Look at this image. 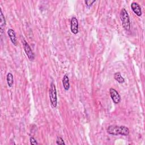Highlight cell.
Returning a JSON list of instances; mask_svg holds the SVG:
<instances>
[{"instance_id":"cell-1","label":"cell","mask_w":145,"mask_h":145,"mask_svg":"<svg viewBox=\"0 0 145 145\" xmlns=\"http://www.w3.org/2000/svg\"><path fill=\"white\" fill-rule=\"evenodd\" d=\"M106 131L111 135H121L127 136L129 134V129L125 126L110 125L108 127Z\"/></svg>"},{"instance_id":"cell-2","label":"cell","mask_w":145,"mask_h":145,"mask_svg":"<svg viewBox=\"0 0 145 145\" xmlns=\"http://www.w3.org/2000/svg\"><path fill=\"white\" fill-rule=\"evenodd\" d=\"M120 19L122 25L126 31H129L130 28V18L125 8H122L120 12Z\"/></svg>"},{"instance_id":"cell-3","label":"cell","mask_w":145,"mask_h":145,"mask_svg":"<svg viewBox=\"0 0 145 145\" xmlns=\"http://www.w3.org/2000/svg\"><path fill=\"white\" fill-rule=\"evenodd\" d=\"M49 99L52 108H56L57 103V91L56 86L53 82L51 83L50 87L49 89Z\"/></svg>"},{"instance_id":"cell-4","label":"cell","mask_w":145,"mask_h":145,"mask_svg":"<svg viewBox=\"0 0 145 145\" xmlns=\"http://www.w3.org/2000/svg\"><path fill=\"white\" fill-rule=\"evenodd\" d=\"M22 42H23L24 52H25L26 55L27 56L28 59L30 61L34 60L35 54H34L33 51L32 50V49H31L30 46L29 45V44L27 42V41L25 40H23V41H22Z\"/></svg>"},{"instance_id":"cell-5","label":"cell","mask_w":145,"mask_h":145,"mask_svg":"<svg viewBox=\"0 0 145 145\" xmlns=\"http://www.w3.org/2000/svg\"><path fill=\"white\" fill-rule=\"evenodd\" d=\"M109 93L110 97L112 98L113 101L115 104H118L121 101V97L118 92L114 88H111L109 89Z\"/></svg>"},{"instance_id":"cell-6","label":"cell","mask_w":145,"mask_h":145,"mask_svg":"<svg viewBox=\"0 0 145 145\" xmlns=\"http://www.w3.org/2000/svg\"><path fill=\"white\" fill-rule=\"evenodd\" d=\"M70 29L72 33L76 34L78 33V22L76 17L71 18L70 22Z\"/></svg>"},{"instance_id":"cell-7","label":"cell","mask_w":145,"mask_h":145,"mask_svg":"<svg viewBox=\"0 0 145 145\" xmlns=\"http://www.w3.org/2000/svg\"><path fill=\"white\" fill-rule=\"evenodd\" d=\"M131 8L133 12L138 16L142 15V10L141 7L136 2H132L131 3Z\"/></svg>"},{"instance_id":"cell-8","label":"cell","mask_w":145,"mask_h":145,"mask_svg":"<svg viewBox=\"0 0 145 145\" xmlns=\"http://www.w3.org/2000/svg\"><path fill=\"white\" fill-rule=\"evenodd\" d=\"M7 33L8 35L10 37V39L11 40V41L12 42V43L16 46L18 44V41H17V39H16V35L15 33V31L12 29H8L7 31Z\"/></svg>"},{"instance_id":"cell-9","label":"cell","mask_w":145,"mask_h":145,"mask_svg":"<svg viewBox=\"0 0 145 145\" xmlns=\"http://www.w3.org/2000/svg\"><path fill=\"white\" fill-rule=\"evenodd\" d=\"M0 12H1V14H0V19H1L0 29H1V33H2L5 29V27L6 26V20H5V18L2 13L1 8H0Z\"/></svg>"},{"instance_id":"cell-10","label":"cell","mask_w":145,"mask_h":145,"mask_svg":"<svg viewBox=\"0 0 145 145\" xmlns=\"http://www.w3.org/2000/svg\"><path fill=\"white\" fill-rule=\"evenodd\" d=\"M62 84L64 89L66 91H68L70 88V83H69V79L67 74H65L62 78Z\"/></svg>"},{"instance_id":"cell-11","label":"cell","mask_w":145,"mask_h":145,"mask_svg":"<svg viewBox=\"0 0 145 145\" xmlns=\"http://www.w3.org/2000/svg\"><path fill=\"white\" fill-rule=\"evenodd\" d=\"M114 78L116 81L119 83H123L125 82V79L122 76L120 72H117L114 74Z\"/></svg>"},{"instance_id":"cell-12","label":"cell","mask_w":145,"mask_h":145,"mask_svg":"<svg viewBox=\"0 0 145 145\" xmlns=\"http://www.w3.org/2000/svg\"><path fill=\"white\" fill-rule=\"evenodd\" d=\"M6 80H7V83L8 87H11L14 83V78H13V75L11 72H8L7 74V77H6Z\"/></svg>"},{"instance_id":"cell-13","label":"cell","mask_w":145,"mask_h":145,"mask_svg":"<svg viewBox=\"0 0 145 145\" xmlns=\"http://www.w3.org/2000/svg\"><path fill=\"white\" fill-rule=\"evenodd\" d=\"M56 143L57 144H65L63 139L61 137H58L57 138V140H56Z\"/></svg>"},{"instance_id":"cell-14","label":"cell","mask_w":145,"mask_h":145,"mask_svg":"<svg viewBox=\"0 0 145 145\" xmlns=\"http://www.w3.org/2000/svg\"><path fill=\"white\" fill-rule=\"evenodd\" d=\"M29 141H30V143L31 144H38V143L36 141V140L32 137H31L29 138Z\"/></svg>"},{"instance_id":"cell-15","label":"cell","mask_w":145,"mask_h":145,"mask_svg":"<svg viewBox=\"0 0 145 145\" xmlns=\"http://www.w3.org/2000/svg\"><path fill=\"white\" fill-rule=\"evenodd\" d=\"M96 1H91V0H88V1H85V3L86 4V6L88 7H89L90 6H92V3H94Z\"/></svg>"}]
</instances>
